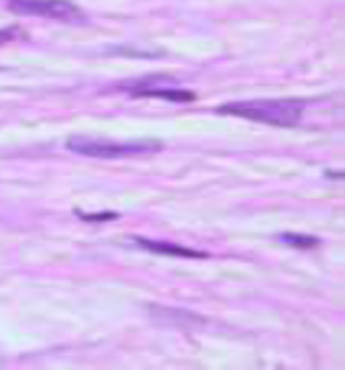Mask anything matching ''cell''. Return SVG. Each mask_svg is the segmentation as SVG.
I'll return each instance as SVG.
<instances>
[{"label": "cell", "mask_w": 345, "mask_h": 370, "mask_svg": "<svg viewBox=\"0 0 345 370\" xmlns=\"http://www.w3.org/2000/svg\"><path fill=\"white\" fill-rule=\"evenodd\" d=\"M7 9L17 15H36L61 22H74L82 17V11L70 0H7Z\"/></svg>", "instance_id": "obj_3"}, {"label": "cell", "mask_w": 345, "mask_h": 370, "mask_svg": "<svg viewBox=\"0 0 345 370\" xmlns=\"http://www.w3.org/2000/svg\"><path fill=\"white\" fill-rule=\"evenodd\" d=\"M159 145L155 143H113L107 138H93L84 134H74L67 140V149L86 157H101V159H122V157H136L149 151H155Z\"/></svg>", "instance_id": "obj_2"}, {"label": "cell", "mask_w": 345, "mask_h": 370, "mask_svg": "<svg viewBox=\"0 0 345 370\" xmlns=\"http://www.w3.org/2000/svg\"><path fill=\"white\" fill-rule=\"evenodd\" d=\"M84 222H107V220H115V218H120V214H113V211H109V214H80V211H76Z\"/></svg>", "instance_id": "obj_7"}, {"label": "cell", "mask_w": 345, "mask_h": 370, "mask_svg": "<svg viewBox=\"0 0 345 370\" xmlns=\"http://www.w3.org/2000/svg\"><path fill=\"white\" fill-rule=\"evenodd\" d=\"M220 113L239 115L245 120L278 126V128H291L299 124L303 115V101L299 99H264V101H232L218 109Z\"/></svg>", "instance_id": "obj_1"}, {"label": "cell", "mask_w": 345, "mask_h": 370, "mask_svg": "<svg viewBox=\"0 0 345 370\" xmlns=\"http://www.w3.org/2000/svg\"><path fill=\"white\" fill-rule=\"evenodd\" d=\"M280 241H284L287 245L295 247V249H312L318 245V239L312 234H301V232H284L280 236Z\"/></svg>", "instance_id": "obj_6"}, {"label": "cell", "mask_w": 345, "mask_h": 370, "mask_svg": "<svg viewBox=\"0 0 345 370\" xmlns=\"http://www.w3.org/2000/svg\"><path fill=\"white\" fill-rule=\"evenodd\" d=\"M136 243L149 251L155 253H163V255H174V257H207V253L203 251H195L188 247H180V245H172V243H161V241H149V239H136Z\"/></svg>", "instance_id": "obj_4"}, {"label": "cell", "mask_w": 345, "mask_h": 370, "mask_svg": "<svg viewBox=\"0 0 345 370\" xmlns=\"http://www.w3.org/2000/svg\"><path fill=\"white\" fill-rule=\"evenodd\" d=\"M132 95L136 97H159V99H168V101H176V103H193L197 99L195 92L191 90H168V88H136L132 90Z\"/></svg>", "instance_id": "obj_5"}, {"label": "cell", "mask_w": 345, "mask_h": 370, "mask_svg": "<svg viewBox=\"0 0 345 370\" xmlns=\"http://www.w3.org/2000/svg\"><path fill=\"white\" fill-rule=\"evenodd\" d=\"M13 36H15V30H3V32H0V45H3V42H9Z\"/></svg>", "instance_id": "obj_8"}]
</instances>
